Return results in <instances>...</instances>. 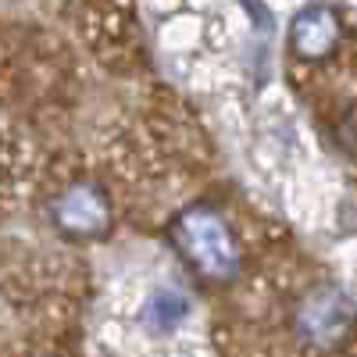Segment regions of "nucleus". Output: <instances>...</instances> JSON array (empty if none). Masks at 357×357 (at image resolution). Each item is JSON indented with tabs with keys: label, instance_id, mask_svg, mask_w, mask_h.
Here are the masks:
<instances>
[{
	"label": "nucleus",
	"instance_id": "7ed1b4c3",
	"mask_svg": "<svg viewBox=\"0 0 357 357\" xmlns=\"http://www.w3.org/2000/svg\"><path fill=\"white\" fill-rule=\"evenodd\" d=\"M350 321H354L350 301L336 289H318L301 307V333L314 343H333V340L347 336Z\"/></svg>",
	"mask_w": 357,
	"mask_h": 357
},
{
	"label": "nucleus",
	"instance_id": "f03ea898",
	"mask_svg": "<svg viewBox=\"0 0 357 357\" xmlns=\"http://www.w3.org/2000/svg\"><path fill=\"white\" fill-rule=\"evenodd\" d=\"M54 225L72 240H93L107 229V200L93 186H68L50 204Z\"/></svg>",
	"mask_w": 357,
	"mask_h": 357
},
{
	"label": "nucleus",
	"instance_id": "20e7f679",
	"mask_svg": "<svg viewBox=\"0 0 357 357\" xmlns=\"http://www.w3.org/2000/svg\"><path fill=\"white\" fill-rule=\"evenodd\" d=\"M289 43L301 57L318 61V57L333 54V47L340 43V18L329 8H307L304 15H296L289 29Z\"/></svg>",
	"mask_w": 357,
	"mask_h": 357
},
{
	"label": "nucleus",
	"instance_id": "39448f33",
	"mask_svg": "<svg viewBox=\"0 0 357 357\" xmlns=\"http://www.w3.org/2000/svg\"><path fill=\"white\" fill-rule=\"evenodd\" d=\"M186 296L175 293V289H161L151 296V304H146V321L154 325L158 333H172L178 321L186 318Z\"/></svg>",
	"mask_w": 357,
	"mask_h": 357
},
{
	"label": "nucleus",
	"instance_id": "f257e3e1",
	"mask_svg": "<svg viewBox=\"0 0 357 357\" xmlns=\"http://www.w3.org/2000/svg\"><path fill=\"white\" fill-rule=\"evenodd\" d=\"M172 243L183 261L204 279H232L240 268V247H236L229 225L215 211H186L172 222Z\"/></svg>",
	"mask_w": 357,
	"mask_h": 357
}]
</instances>
